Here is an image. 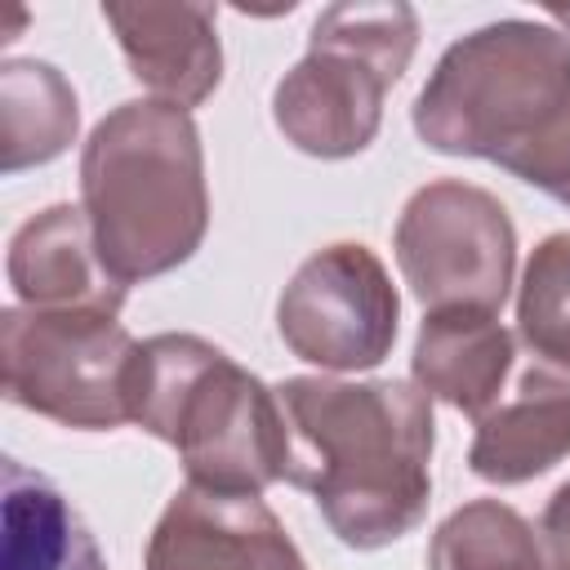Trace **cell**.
<instances>
[{
	"instance_id": "4",
	"label": "cell",
	"mask_w": 570,
	"mask_h": 570,
	"mask_svg": "<svg viewBox=\"0 0 570 570\" xmlns=\"http://www.w3.org/2000/svg\"><path fill=\"white\" fill-rule=\"evenodd\" d=\"M570 98V40L552 22L499 18L459 36L428 71L410 120L441 156L499 165Z\"/></svg>"
},
{
	"instance_id": "5",
	"label": "cell",
	"mask_w": 570,
	"mask_h": 570,
	"mask_svg": "<svg viewBox=\"0 0 570 570\" xmlns=\"http://www.w3.org/2000/svg\"><path fill=\"white\" fill-rule=\"evenodd\" d=\"M419 49V13L405 0H343L316 13L307 53L276 80L272 120L289 147L316 160L361 156L383 125V98Z\"/></svg>"
},
{
	"instance_id": "6",
	"label": "cell",
	"mask_w": 570,
	"mask_h": 570,
	"mask_svg": "<svg viewBox=\"0 0 570 570\" xmlns=\"http://www.w3.org/2000/svg\"><path fill=\"white\" fill-rule=\"evenodd\" d=\"M138 338L116 312H0L4 396L76 432L129 423V370Z\"/></svg>"
},
{
	"instance_id": "17",
	"label": "cell",
	"mask_w": 570,
	"mask_h": 570,
	"mask_svg": "<svg viewBox=\"0 0 570 570\" xmlns=\"http://www.w3.org/2000/svg\"><path fill=\"white\" fill-rule=\"evenodd\" d=\"M517 338L539 365L570 374V232L543 236L517 285Z\"/></svg>"
},
{
	"instance_id": "15",
	"label": "cell",
	"mask_w": 570,
	"mask_h": 570,
	"mask_svg": "<svg viewBox=\"0 0 570 570\" xmlns=\"http://www.w3.org/2000/svg\"><path fill=\"white\" fill-rule=\"evenodd\" d=\"M80 134L71 80L40 58L0 62V169L22 174L58 160Z\"/></svg>"
},
{
	"instance_id": "12",
	"label": "cell",
	"mask_w": 570,
	"mask_h": 570,
	"mask_svg": "<svg viewBox=\"0 0 570 570\" xmlns=\"http://www.w3.org/2000/svg\"><path fill=\"white\" fill-rule=\"evenodd\" d=\"M570 454V374L525 365L472 432L468 468L490 485H525Z\"/></svg>"
},
{
	"instance_id": "7",
	"label": "cell",
	"mask_w": 570,
	"mask_h": 570,
	"mask_svg": "<svg viewBox=\"0 0 570 570\" xmlns=\"http://www.w3.org/2000/svg\"><path fill=\"white\" fill-rule=\"evenodd\" d=\"M396 267L423 312L472 307L494 312L508 303L517 272V227L503 200L463 178L423 183L392 232Z\"/></svg>"
},
{
	"instance_id": "11",
	"label": "cell",
	"mask_w": 570,
	"mask_h": 570,
	"mask_svg": "<svg viewBox=\"0 0 570 570\" xmlns=\"http://www.w3.org/2000/svg\"><path fill=\"white\" fill-rule=\"evenodd\" d=\"M4 272H9L13 298L40 312H116L120 316L129 294L102 267L80 205H49L31 214L9 236Z\"/></svg>"
},
{
	"instance_id": "19",
	"label": "cell",
	"mask_w": 570,
	"mask_h": 570,
	"mask_svg": "<svg viewBox=\"0 0 570 570\" xmlns=\"http://www.w3.org/2000/svg\"><path fill=\"white\" fill-rule=\"evenodd\" d=\"M539 543H543V557L552 570H570V481H561L552 490V499L543 503V517H539Z\"/></svg>"
},
{
	"instance_id": "9",
	"label": "cell",
	"mask_w": 570,
	"mask_h": 570,
	"mask_svg": "<svg viewBox=\"0 0 570 570\" xmlns=\"http://www.w3.org/2000/svg\"><path fill=\"white\" fill-rule=\"evenodd\" d=\"M142 570H307L263 494L183 485L156 517Z\"/></svg>"
},
{
	"instance_id": "14",
	"label": "cell",
	"mask_w": 570,
	"mask_h": 570,
	"mask_svg": "<svg viewBox=\"0 0 570 570\" xmlns=\"http://www.w3.org/2000/svg\"><path fill=\"white\" fill-rule=\"evenodd\" d=\"M0 570H107V557L71 499L18 459H4Z\"/></svg>"
},
{
	"instance_id": "18",
	"label": "cell",
	"mask_w": 570,
	"mask_h": 570,
	"mask_svg": "<svg viewBox=\"0 0 570 570\" xmlns=\"http://www.w3.org/2000/svg\"><path fill=\"white\" fill-rule=\"evenodd\" d=\"M499 169H508L512 178L539 187L543 196H552L557 205L570 209V98L525 147L503 156Z\"/></svg>"
},
{
	"instance_id": "10",
	"label": "cell",
	"mask_w": 570,
	"mask_h": 570,
	"mask_svg": "<svg viewBox=\"0 0 570 570\" xmlns=\"http://www.w3.org/2000/svg\"><path fill=\"white\" fill-rule=\"evenodd\" d=\"M102 22L111 27L129 76L151 89V98L183 111L200 107L223 80L218 9L200 0L156 4V0H107Z\"/></svg>"
},
{
	"instance_id": "3",
	"label": "cell",
	"mask_w": 570,
	"mask_h": 570,
	"mask_svg": "<svg viewBox=\"0 0 570 570\" xmlns=\"http://www.w3.org/2000/svg\"><path fill=\"white\" fill-rule=\"evenodd\" d=\"M129 423L178 450L187 485L263 494L285 481L289 432L258 374L200 334H151L129 370Z\"/></svg>"
},
{
	"instance_id": "20",
	"label": "cell",
	"mask_w": 570,
	"mask_h": 570,
	"mask_svg": "<svg viewBox=\"0 0 570 570\" xmlns=\"http://www.w3.org/2000/svg\"><path fill=\"white\" fill-rule=\"evenodd\" d=\"M548 18H552V27L570 40V9H566V4H548Z\"/></svg>"
},
{
	"instance_id": "13",
	"label": "cell",
	"mask_w": 570,
	"mask_h": 570,
	"mask_svg": "<svg viewBox=\"0 0 570 570\" xmlns=\"http://www.w3.org/2000/svg\"><path fill=\"white\" fill-rule=\"evenodd\" d=\"M512 361L517 338L494 312L445 307L423 312L410 352V374L432 401H445L450 410L476 423L508 392Z\"/></svg>"
},
{
	"instance_id": "8",
	"label": "cell",
	"mask_w": 570,
	"mask_h": 570,
	"mask_svg": "<svg viewBox=\"0 0 570 570\" xmlns=\"http://www.w3.org/2000/svg\"><path fill=\"white\" fill-rule=\"evenodd\" d=\"M401 294L383 258L361 240L307 254L276 298L281 343L321 374H361L392 356Z\"/></svg>"
},
{
	"instance_id": "1",
	"label": "cell",
	"mask_w": 570,
	"mask_h": 570,
	"mask_svg": "<svg viewBox=\"0 0 570 570\" xmlns=\"http://www.w3.org/2000/svg\"><path fill=\"white\" fill-rule=\"evenodd\" d=\"M289 432L285 481L307 490L343 548L405 539L432 503V396L405 379L294 374L276 383Z\"/></svg>"
},
{
	"instance_id": "16",
	"label": "cell",
	"mask_w": 570,
	"mask_h": 570,
	"mask_svg": "<svg viewBox=\"0 0 570 570\" xmlns=\"http://www.w3.org/2000/svg\"><path fill=\"white\" fill-rule=\"evenodd\" d=\"M428 570H552L539 530L499 499H472L454 508L432 543Z\"/></svg>"
},
{
	"instance_id": "2",
	"label": "cell",
	"mask_w": 570,
	"mask_h": 570,
	"mask_svg": "<svg viewBox=\"0 0 570 570\" xmlns=\"http://www.w3.org/2000/svg\"><path fill=\"white\" fill-rule=\"evenodd\" d=\"M80 209L102 267L125 289L183 267L209 232L205 147L191 111L160 98L111 107L80 147Z\"/></svg>"
}]
</instances>
